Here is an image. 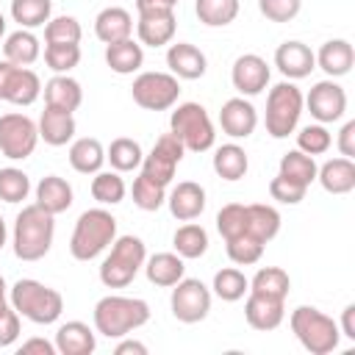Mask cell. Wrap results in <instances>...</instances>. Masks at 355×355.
I'll return each instance as SVG.
<instances>
[{"instance_id":"cell-1","label":"cell","mask_w":355,"mask_h":355,"mask_svg":"<svg viewBox=\"0 0 355 355\" xmlns=\"http://www.w3.org/2000/svg\"><path fill=\"white\" fill-rule=\"evenodd\" d=\"M53 236H55L53 214H47L36 202L25 205L14 219V241H11L14 255L19 261H39L50 252Z\"/></svg>"},{"instance_id":"cell-2","label":"cell","mask_w":355,"mask_h":355,"mask_svg":"<svg viewBox=\"0 0 355 355\" xmlns=\"http://www.w3.org/2000/svg\"><path fill=\"white\" fill-rule=\"evenodd\" d=\"M150 322V305L139 297L108 294L94 305V327L105 338H122Z\"/></svg>"},{"instance_id":"cell-3","label":"cell","mask_w":355,"mask_h":355,"mask_svg":"<svg viewBox=\"0 0 355 355\" xmlns=\"http://www.w3.org/2000/svg\"><path fill=\"white\" fill-rule=\"evenodd\" d=\"M114 239H116V219L105 208H89L75 222L69 252L75 261H92L108 244H114Z\"/></svg>"},{"instance_id":"cell-4","label":"cell","mask_w":355,"mask_h":355,"mask_svg":"<svg viewBox=\"0 0 355 355\" xmlns=\"http://www.w3.org/2000/svg\"><path fill=\"white\" fill-rule=\"evenodd\" d=\"M8 297H11V308L19 316L31 319L33 324H53L64 311V297L55 288L39 280H31V277L17 280Z\"/></svg>"},{"instance_id":"cell-5","label":"cell","mask_w":355,"mask_h":355,"mask_svg":"<svg viewBox=\"0 0 355 355\" xmlns=\"http://www.w3.org/2000/svg\"><path fill=\"white\" fill-rule=\"evenodd\" d=\"M291 333L297 336V341L311 352V355H327L338 347V338H341V330L338 324L322 313L319 308H311V305H300L291 311Z\"/></svg>"},{"instance_id":"cell-6","label":"cell","mask_w":355,"mask_h":355,"mask_svg":"<svg viewBox=\"0 0 355 355\" xmlns=\"http://www.w3.org/2000/svg\"><path fill=\"white\" fill-rule=\"evenodd\" d=\"M147 261V250L144 241L139 236H119L114 239L111 252L103 258L100 263V280L108 288H125L133 283V277L139 275V269Z\"/></svg>"},{"instance_id":"cell-7","label":"cell","mask_w":355,"mask_h":355,"mask_svg":"<svg viewBox=\"0 0 355 355\" xmlns=\"http://www.w3.org/2000/svg\"><path fill=\"white\" fill-rule=\"evenodd\" d=\"M169 133L191 153H205L216 141L214 122L200 103H180L169 116Z\"/></svg>"},{"instance_id":"cell-8","label":"cell","mask_w":355,"mask_h":355,"mask_svg":"<svg viewBox=\"0 0 355 355\" xmlns=\"http://www.w3.org/2000/svg\"><path fill=\"white\" fill-rule=\"evenodd\" d=\"M302 105H305V97L291 80L272 86L266 97V133L272 139H286L288 133H294Z\"/></svg>"},{"instance_id":"cell-9","label":"cell","mask_w":355,"mask_h":355,"mask_svg":"<svg viewBox=\"0 0 355 355\" xmlns=\"http://www.w3.org/2000/svg\"><path fill=\"white\" fill-rule=\"evenodd\" d=\"M133 103L144 111H166L178 103L180 83L172 72H141L130 86Z\"/></svg>"},{"instance_id":"cell-10","label":"cell","mask_w":355,"mask_h":355,"mask_svg":"<svg viewBox=\"0 0 355 355\" xmlns=\"http://www.w3.org/2000/svg\"><path fill=\"white\" fill-rule=\"evenodd\" d=\"M169 305H172V316L183 324H197L208 316L211 311V291L202 280L197 277H180L172 288V297H169Z\"/></svg>"},{"instance_id":"cell-11","label":"cell","mask_w":355,"mask_h":355,"mask_svg":"<svg viewBox=\"0 0 355 355\" xmlns=\"http://www.w3.org/2000/svg\"><path fill=\"white\" fill-rule=\"evenodd\" d=\"M39 141V128L31 116L25 114H3L0 116V153L11 161H22L28 155H33Z\"/></svg>"},{"instance_id":"cell-12","label":"cell","mask_w":355,"mask_h":355,"mask_svg":"<svg viewBox=\"0 0 355 355\" xmlns=\"http://www.w3.org/2000/svg\"><path fill=\"white\" fill-rule=\"evenodd\" d=\"M183 144L172 136V133H164L158 136V141L153 144L150 155L141 158V178H147L150 183L155 186H169V180L175 178V169L178 164L183 161Z\"/></svg>"},{"instance_id":"cell-13","label":"cell","mask_w":355,"mask_h":355,"mask_svg":"<svg viewBox=\"0 0 355 355\" xmlns=\"http://www.w3.org/2000/svg\"><path fill=\"white\" fill-rule=\"evenodd\" d=\"M42 94V80L33 69L17 67L11 61H0V100L14 105H31Z\"/></svg>"},{"instance_id":"cell-14","label":"cell","mask_w":355,"mask_h":355,"mask_svg":"<svg viewBox=\"0 0 355 355\" xmlns=\"http://www.w3.org/2000/svg\"><path fill=\"white\" fill-rule=\"evenodd\" d=\"M305 105H308L311 116L319 125H327V122H336V119L344 116V111H347V92L336 80H319L308 92Z\"/></svg>"},{"instance_id":"cell-15","label":"cell","mask_w":355,"mask_h":355,"mask_svg":"<svg viewBox=\"0 0 355 355\" xmlns=\"http://www.w3.org/2000/svg\"><path fill=\"white\" fill-rule=\"evenodd\" d=\"M230 80H233V89L244 97H255L266 89L269 83V67L261 55L255 53H244L233 61V69H230Z\"/></svg>"},{"instance_id":"cell-16","label":"cell","mask_w":355,"mask_h":355,"mask_svg":"<svg viewBox=\"0 0 355 355\" xmlns=\"http://www.w3.org/2000/svg\"><path fill=\"white\" fill-rule=\"evenodd\" d=\"M283 316H286V300L250 291V297L244 302V319L252 330H263V333L275 330V327H280Z\"/></svg>"},{"instance_id":"cell-17","label":"cell","mask_w":355,"mask_h":355,"mask_svg":"<svg viewBox=\"0 0 355 355\" xmlns=\"http://www.w3.org/2000/svg\"><path fill=\"white\" fill-rule=\"evenodd\" d=\"M219 125L230 139H247V136H252V130L258 125V111L250 100L230 97V100H225V105L219 111Z\"/></svg>"},{"instance_id":"cell-18","label":"cell","mask_w":355,"mask_h":355,"mask_svg":"<svg viewBox=\"0 0 355 355\" xmlns=\"http://www.w3.org/2000/svg\"><path fill=\"white\" fill-rule=\"evenodd\" d=\"M275 67L288 78V80H300L308 78L311 69H316V55L308 44L302 42H283L275 50Z\"/></svg>"},{"instance_id":"cell-19","label":"cell","mask_w":355,"mask_h":355,"mask_svg":"<svg viewBox=\"0 0 355 355\" xmlns=\"http://www.w3.org/2000/svg\"><path fill=\"white\" fill-rule=\"evenodd\" d=\"M166 205L178 222H191L205 211V189L194 180H183L169 191Z\"/></svg>"},{"instance_id":"cell-20","label":"cell","mask_w":355,"mask_h":355,"mask_svg":"<svg viewBox=\"0 0 355 355\" xmlns=\"http://www.w3.org/2000/svg\"><path fill=\"white\" fill-rule=\"evenodd\" d=\"M166 67L175 78L197 80V78L205 75L208 61H205L200 47H194L189 42H178V44H169V50H166Z\"/></svg>"},{"instance_id":"cell-21","label":"cell","mask_w":355,"mask_h":355,"mask_svg":"<svg viewBox=\"0 0 355 355\" xmlns=\"http://www.w3.org/2000/svg\"><path fill=\"white\" fill-rule=\"evenodd\" d=\"M175 11H153V14H139V22H136V33H139V42L147 44V47H164L172 42L175 36Z\"/></svg>"},{"instance_id":"cell-22","label":"cell","mask_w":355,"mask_h":355,"mask_svg":"<svg viewBox=\"0 0 355 355\" xmlns=\"http://www.w3.org/2000/svg\"><path fill=\"white\" fill-rule=\"evenodd\" d=\"M316 178L327 194H349L355 189V161L352 158H330L316 169Z\"/></svg>"},{"instance_id":"cell-23","label":"cell","mask_w":355,"mask_h":355,"mask_svg":"<svg viewBox=\"0 0 355 355\" xmlns=\"http://www.w3.org/2000/svg\"><path fill=\"white\" fill-rule=\"evenodd\" d=\"M39 139H44V144L50 147H61L75 136V116L69 111L61 108H50L44 105L42 116H39Z\"/></svg>"},{"instance_id":"cell-24","label":"cell","mask_w":355,"mask_h":355,"mask_svg":"<svg viewBox=\"0 0 355 355\" xmlns=\"http://www.w3.org/2000/svg\"><path fill=\"white\" fill-rule=\"evenodd\" d=\"M55 349L61 355H92L97 349V338L89 324L75 319L55 330Z\"/></svg>"},{"instance_id":"cell-25","label":"cell","mask_w":355,"mask_h":355,"mask_svg":"<svg viewBox=\"0 0 355 355\" xmlns=\"http://www.w3.org/2000/svg\"><path fill=\"white\" fill-rule=\"evenodd\" d=\"M83 103V89L75 78L69 75H53L44 83V105L50 108H61V111H78Z\"/></svg>"},{"instance_id":"cell-26","label":"cell","mask_w":355,"mask_h":355,"mask_svg":"<svg viewBox=\"0 0 355 355\" xmlns=\"http://www.w3.org/2000/svg\"><path fill=\"white\" fill-rule=\"evenodd\" d=\"M94 33L100 42L105 44H114V42H122V39H130L133 33V17L119 8V6H108L97 14L94 19Z\"/></svg>"},{"instance_id":"cell-27","label":"cell","mask_w":355,"mask_h":355,"mask_svg":"<svg viewBox=\"0 0 355 355\" xmlns=\"http://www.w3.org/2000/svg\"><path fill=\"white\" fill-rule=\"evenodd\" d=\"M144 275L153 286L169 288L186 275V263L178 252H155L153 258L144 261Z\"/></svg>"},{"instance_id":"cell-28","label":"cell","mask_w":355,"mask_h":355,"mask_svg":"<svg viewBox=\"0 0 355 355\" xmlns=\"http://www.w3.org/2000/svg\"><path fill=\"white\" fill-rule=\"evenodd\" d=\"M316 64L330 75V78H341L352 69L355 64V50L347 39H330L319 47L316 53Z\"/></svg>"},{"instance_id":"cell-29","label":"cell","mask_w":355,"mask_h":355,"mask_svg":"<svg viewBox=\"0 0 355 355\" xmlns=\"http://www.w3.org/2000/svg\"><path fill=\"white\" fill-rule=\"evenodd\" d=\"M36 205L44 208L47 214H64L72 205V186L58 178V175H47L39 180L36 186Z\"/></svg>"},{"instance_id":"cell-30","label":"cell","mask_w":355,"mask_h":355,"mask_svg":"<svg viewBox=\"0 0 355 355\" xmlns=\"http://www.w3.org/2000/svg\"><path fill=\"white\" fill-rule=\"evenodd\" d=\"M105 64L116 75H133L144 64V50L133 39H122V42L105 44Z\"/></svg>"},{"instance_id":"cell-31","label":"cell","mask_w":355,"mask_h":355,"mask_svg":"<svg viewBox=\"0 0 355 355\" xmlns=\"http://www.w3.org/2000/svg\"><path fill=\"white\" fill-rule=\"evenodd\" d=\"M39 53H42L39 39L28 28H19V31H14V33L6 36V44H3L6 61L17 64V67H31L39 58Z\"/></svg>"},{"instance_id":"cell-32","label":"cell","mask_w":355,"mask_h":355,"mask_svg":"<svg viewBox=\"0 0 355 355\" xmlns=\"http://www.w3.org/2000/svg\"><path fill=\"white\" fill-rule=\"evenodd\" d=\"M103 164H105V150H103V144L97 139L83 136V139L72 141V147H69V166L75 172L94 175V172H100Z\"/></svg>"},{"instance_id":"cell-33","label":"cell","mask_w":355,"mask_h":355,"mask_svg":"<svg viewBox=\"0 0 355 355\" xmlns=\"http://www.w3.org/2000/svg\"><path fill=\"white\" fill-rule=\"evenodd\" d=\"M277 233H280V214L272 205H263V202L247 205V236L266 244Z\"/></svg>"},{"instance_id":"cell-34","label":"cell","mask_w":355,"mask_h":355,"mask_svg":"<svg viewBox=\"0 0 355 355\" xmlns=\"http://www.w3.org/2000/svg\"><path fill=\"white\" fill-rule=\"evenodd\" d=\"M247 169H250V161H247L244 147H239V144L216 147V153H214V172L222 180H241L247 175Z\"/></svg>"},{"instance_id":"cell-35","label":"cell","mask_w":355,"mask_h":355,"mask_svg":"<svg viewBox=\"0 0 355 355\" xmlns=\"http://www.w3.org/2000/svg\"><path fill=\"white\" fill-rule=\"evenodd\" d=\"M172 244H175V252H178L183 261H186V258L194 261V258H202V255H205V250H208V233H205L202 225L186 222V225H180V227L175 230Z\"/></svg>"},{"instance_id":"cell-36","label":"cell","mask_w":355,"mask_h":355,"mask_svg":"<svg viewBox=\"0 0 355 355\" xmlns=\"http://www.w3.org/2000/svg\"><path fill=\"white\" fill-rule=\"evenodd\" d=\"M194 14L208 28H225L239 17V0H194Z\"/></svg>"},{"instance_id":"cell-37","label":"cell","mask_w":355,"mask_h":355,"mask_svg":"<svg viewBox=\"0 0 355 355\" xmlns=\"http://www.w3.org/2000/svg\"><path fill=\"white\" fill-rule=\"evenodd\" d=\"M316 161L313 155H305L302 150H288L283 158H280V172L283 178L294 180V183H302V186H311L316 180Z\"/></svg>"},{"instance_id":"cell-38","label":"cell","mask_w":355,"mask_h":355,"mask_svg":"<svg viewBox=\"0 0 355 355\" xmlns=\"http://www.w3.org/2000/svg\"><path fill=\"white\" fill-rule=\"evenodd\" d=\"M288 288H291L288 272L280 269V266H263L250 280V291H258V294H266V297H277V300H286Z\"/></svg>"},{"instance_id":"cell-39","label":"cell","mask_w":355,"mask_h":355,"mask_svg":"<svg viewBox=\"0 0 355 355\" xmlns=\"http://www.w3.org/2000/svg\"><path fill=\"white\" fill-rule=\"evenodd\" d=\"M89 191L100 205H116L125 200L128 189H125V180L119 178V172H94Z\"/></svg>"},{"instance_id":"cell-40","label":"cell","mask_w":355,"mask_h":355,"mask_svg":"<svg viewBox=\"0 0 355 355\" xmlns=\"http://www.w3.org/2000/svg\"><path fill=\"white\" fill-rule=\"evenodd\" d=\"M250 291V280L244 277V272H239L236 266H227V269H219L214 275V294L225 302H236L241 300L244 294Z\"/></svg>"},{"instance_id":"cell-41","label":"cell","mask_w":355,"mask_h":355,"mask_svg":"<svg viewBox=\"0 0 355 355\" xmlns=\"http://www.w3.org/2000/svg\"><path fill=\"white\" fill-rule=\"evenodd\" d=\"M53 0H11V17L19 28H39L50 19Z\"/></svg>"},{"instance_id":"cell-42","label":"cell","mask_w":355,"mask_h":355,"mask_svg":"<svg viewBox=\"0 0 355 355\" xmlns=\"http://www.w3.org/2000/svg\"><path fill=\"white\" fill-rule=\"evenodd\" d=\"M105 158L111 161V166H114L116 172H133V169L141 164L144 155H141L139 141L122 136V139H114V141H111V147L105 150Z\"/></svg>"},{"instance_id":"cell-43","label":"cell","mask_w":355,"mask_h":355,"mask_svg":"<svg viewBox=\"0 0 355 355\" xmlns=\"http://www.w3.org/2000/svg\"><path fill=\"white\" fill-rule=\"evenodd\" d=\"M216 230L225 241L244 236L247 233V205L241 202H227L222 205V211L216 214Z\"/></svg>"},{"instance_id":"cell-44","label":"cell","mask_w":355,"mask_h":355,"mask_svg":"<svg viewBox=\"0 0 355 355\" xmlns=\"http://www.w3.org/2000/svg\"><path fill=\"white\" fill-rule=\"evenodd\" d=\"M83 36L80 22L75 17H53L44 22V42L47 44H78Z\"/></svg>"},{"instance_id":"cell-45","label":"cell","mask_w":355,"mask_h":355,"mask_svg":"<svg viewBox=\"0 0 355 355\" xmlns=\"http://www.w3.org/2000/svg\"><path fill=\"white\" fill-rule=\"evenodd\" d=\"M31 191V178L17 169V166H6L0 169V200L3 202H22Z\"/></svg>"},{"instance_id":"cell-46","label":"cell","mask_w":355,"mask_h":355,"mask_svg":"<svg viewBox=\"0 0 355 355\" xmlns=\"http://www.w3.org/2000/svg\"><path fill=\"white\" fill-rule=\"evenodd\" d=\"M44 64L55 75H67L80 64V47L78 44H44Z\"/></svg>"},{"instance_id":"cell-47","label":"cell","mask_w":355,"mask_h":355,"mask_svg":"<svg viewBox=\"0 0 355 355\" xmlns=\"http://www.w3.org/2000/svg\"><path fill=\"white\" fill-rule=\"evenodd\" d=\"M225 244H227V258L233 263H239V266H250V263L261 261V255H263V241H258V239H252L247 233L236 236V239H230Z\"/></svg>"},{"instance_id":"cell-48","label":"cell","mask_w":355,"mask_h":355,"mask_svg":"<svg viewBox=\"0 0 355 355\" xmlns=\"http://www.w3.org/2000/svg\"><path fill=\"white\" fill-rule=\"evenodd\" d=\"M333 144V136L324 125H305L297 133V150H302L305 155H322L327 153Z\"/></svg>"},{"instance_id":"cell-49","label":"cell","mask_w":355,"mask_h":355,"mask_svg":"<svg viewBox=\"0 0 355 355\" xmlns=\"http://www.w3.org/2000/svg\"><path fill=\"white\" fill-rule=\"evenodd\" d=\"M133 202L141 211H158L166 202V189L164 186H155V183H150L147 178L139 175L133 180Z\"/></svg>"},{"instance_id":"cell-50","label":"cell","mask_w":355,"mask_h":355,"mask_svg":"<svg viewBox=\"0 0 355 355\" xmlns=\"http://www.w3.org/2000/svg\"><path fill=\"white\" fill-rule=\"evenodd\" d=\"M305 191H308V186L294 183V180H288V178H283V175H277V178L269 180V194H272V200L286 202V205L302 202V200H305Z\"/></svg>"},{"instance_id":"cell-51","label":"cell","mask_w":355,"mask_h":355,"mask_svg":"<svg viewBox=\"0 0 355 355\" xmlns=\"http://www.w3.org/2000/svg\"><path fill=\"white\" fill-rule=\"evenodd\" d=\"M258 8L269 22H291L300 14L302 0H258Z\"/></svg>"},{"instance_id":"cell-52","label":"cell","mask_w":355,"mask_h":355,"mask_svg":"<svg viewBox=\"0 0 355 355\" xmlns=\"http://www.w3.org/2000/svg\"><path fill=\"white\" fill-rule=\"evenodd\" d=\"M19 338V313L11 305L0 308V347H11Z\"/></svg>"},{"instance_id":"cell-53","label":"cell","mask_w":355,"mask_h":355,"mask_svg":"<svg viewBox=\"0 0 355 355\" xmlns=\"http://www.w3.org/2000/svg\"><path fill=\"white\" fill-rule=\"evenodd\" d=\"M338 150L344 158H355V119L344 122V128L338 130Z\"/></svg>"},{"instance_id":"cell-54","label":"cell","mask_w":355,"mask_h":355,"mask_svg":"<svg viewBox=\"0 0 355 355\" xmlns=\"http://www.w3.org/2000/svg\"><path fill=\"white\" fill-rule=\"evenodd\" d=\"M28 355V352H42V355H55L58 349H55V344H50V341H44V338H28V341H22V347H19V355Z\"/></svg>"},{"instance_id":"cell-55","label":"cell","mask_w":355,"mask_h":355,"mask_svg":"<svg viewBox=\"0 0 355 355\" xmlns=\"http://www.w3.org/2000/svg\"><path fill=\"white\" fill-rule=\"evenodd\" d=\"M175 0H136L139 14H153V11H175Z\"/></svg>"},{"instance_id":"cell-56","label":"cell","mask_w":355,"mask_h":355,"mask_svg":"<svg viewBox=\"0 0 355 355\" xmlns=\"http://www.w3.org/2000/svg\"><path fill=\"white\" fill-rule=\"evenodd\" d=\"M341 336H347L349 341H355V305L352 302L341 313Z\"/></svg>"},{"instance_id":"cell-57","label":"cell","mask_w":355,"mask_h":355,"mask_svg":"<svg viewBox=\"0 0 355 355\" xmlns=\"http://www.w3.org/2000/svg\"><path fill=\"white\" fill-rule=\"evenodd\" d=\"M114 352L116 355H147V347L141 341H122V344H116Z\"/></svg>"},{"instance_id":"cell-58","label":"cell","mask_w":355,"mask_h":355,"mask_svg":"<svg viewBox=\"0 0 355 355\" xmlns=\"http://www.w3.org/2000/svg\"><path fill=\"white\" fill-rule=\"evenodd\" d=\"M6 305V280H3V275H0V308Z\"/></svg>"},{"instance_id":"cell-59","label":"cell","mask_w":355,"mask_h":355,"mask_svg":"<svg viewBox=\"0 0 355 355\" xmlns=\"http://www.w3.org/2000/svg\"><path fill=\"white\" fill-rule=\"evenodd\" d=\"M3 244H6V222L0 216V250H3Z\"/></svg>"},{"instance_id":"cell-60","label":"cell","mask_w":355,"mask_h":355,"mask_svg":"<svg viewBox=\"0 0 355 355\" xmlns=\"http://www.w3.org/2000/svg\"><path fill=\"white\" fill-rule=\"evenodd\" d=\"M3 33H6V17L0 14V39H3Z\"/></svg>"},{"instance_id":"cell-61","label":"cell","mask_w":355,"mask_h":355,"mask_svg":"<svg viewBox=\"0 0 355 355\" xmlns=\"http://www.w3.org/2000/svg\"><path fill=\"white\" fill-rule=\"evenodd\" d=\"M175 3H180V0H175Z\"/></svg>"}]
</instances>
